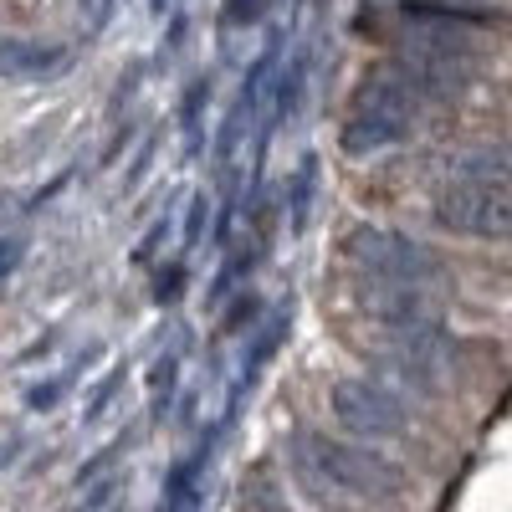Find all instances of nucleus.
<instances>
[{
    "label": "nucleus",
    "mask_w": 512,
    "mask_h": 512,
    "mask_svg": "<svg viewBox=\"0 0 512 512\" xmlns=\"http://www.w3.org/2000/svg\"><path fill=\"white\" fill-rule=\"evenodd\" d=\"M292 466L318 487V497L328 487L374 502H390L405 492V472L384 451H369V441H333L323 431H303L292 441Z\"/></svg>",
    "instance_id": "obj_1"
},
{
    "label": "nucleus",
    "mask_w": 512,
    "mask_h": 512,
    "mask_svg": "<svg viewBox=\"0 0 512 512\" xmlns=\"http://www.w3.org/2000/svg\"><path fill=\"white\" fill-rule=\"evenodd\" d=\"M420 108L425 103L410 88H400V82L374 62L364 72V82L354 88L349 108H344V123H338V149H344L349 159H374L384 149H400L415 134Z\"/></svg>",
    "instance_id": "obj_2"
},
{
    "label": "nucleus",
    "mask_w": 512,
    "mask_h": 512,
    "mask_svg": "<svg viewBox=\"0 0 512 512\" xmlns=\"http://www.w3.org/2000/svg\"><path fill=\"white\" fill-rule=\"evenodd\" d=\"M344 256L349 267H359V277H374V282H400V287H425V292L451 282L446 256L395 226H354L344 236Z\"/></svg>",
    "instance_id": "obj_3"
},
{
    "label": "nucleus",
    "mask_w": 512,
    "mask_h": 512,
    "mask_svg": "<svg viewBox=\"0 0 512 512\" xmlns=\"http://www.w3.org/2000/svg\"><path fill=\"white\" fill-rule=\"evenodd\" d=\"M431 216L451 236H477V241H512V195L502 185L477 180H446L431 195Z\"/></svg>",
    "instance_id": "obj_4"
},
{
    "label": "nucleus",
    "mask_w": 512,
    "mask_h": 512,
    "mask_svg": "<svg viewBox=\"0 0 512 512\" xmlns=\"http://www.w3.org/2000/svg\"><path fill=\"white\" fill-rule=\"evenodd\" d=\"M333 420L354 431L359 441H395L410 431V410L395 390H384L379 379H338L328 390Z\"/></svg>",
    "instance_id": "obj_5"
},
{
    "label": "nucleus",
    "mask_w": 512,
    "mask_h": 512,
    "mask_svg": "<svg viewBox=\"0 0 512 512\" xmlns=\"http://www.w3.org/2000/svg\"><path fill=\"white\" fill-rule=\"evenodd\" d=\"M287 338H292V308L262 313V323L246 333V359H241V379H236V390H231V415H236V405H241V390H251L256 374H262V369L282 354ZM231 415H226V420H231Z\"/></svg>",
    "instance_id": "obj_6"
},
{
    "label": "nucleus",
    "mask_w": 512,
    "mask_h": 512,
    "mask_svg": "<svg viewBox=\"0 0 512 512\" xmlns=\"http://www.w3.org/2000/svg\"><path fill=\"white\" fill-rule=\"evenodd\" d=\"M72 62L67 47H52V41H26V36H0V77L11 82H47Z\"/></svg>",
    "instance_id": "obj_7"
},
{
    "label": "nucleus",
    "mask_w": 512,
    "mask_h": 512,
    "mask_svg": "<svg viewBox=\"0 0 512 512\" xmlns=\"http://www.w3.org/2000/svg\"><path fill=\"white\" fill-rule=\"evenodd\" d=\"M318 190H323V159L318 154H303L297 159V169L287 175V205H282V221L292 236H308L313 226V205H318Z\"/></svg>",
    "instance_id": "obj_8"
},
{
    "label": "nucleus",
    "mask_w": 512,
    "mask_h": 512,
    "mask_svg": "<svg viewBox=\"0 0 512 512\" xmlns=\"http://www.w3.org/2000/svg\"><path fill=\"white\" fill-rule=\"evenodd\" d=\"M210 98H216V77H210V72H195V77L185 82V93H180V108H175L180 134H185V154H190V159L205 149V113H210Z\"/></svg>",
    "instance_id": "obj_9"
},
{
    "label": "nucleus",
    "mask_w": 512,
    "mask_h": 512,
    "mask_svg": "<svg viewBox=\"0 0 512 512\" xmlns=\"http://www.w3.org/2000/svg\"><path fill=\"white\" fill-rule=\"evenodd\" d=\"M205 461H210V451L200 446V456H190V461H175V466H169L159 512H205V497H200V472H205Z\"/></svg>",
    "instance_id": "obj_10"
},
{
    "label": "nucleus",
    "mask_w": 512,
    "mask_h": 512,
    "mask_svg": "<svg viewBox=\"0 0 512 512\" xmlns=\"http://www.w3.org/2000/svg\"><path fill=\"white\" fill-rule=\"evenodd\" d=\"M446 164H451V180H477V185L512 190V149H502V144L497 149H466Z\"/></svg>",
    "instance_id": "obj_11"
},
{
    "label": "nucleus",
    "mask_w": 512,
    "mask_h": 512,
    "mask_svg": "<svg viewBox=\"0 0 512 512\" xmlns=\"http://www.w3.org/2000/svg\"><path fill=\"white\" fill-rule=\"evenodd\" d=\"M256 262H262V241H241V246L226 256V262H221L216 282H210V303H226L231 292H241L246 277L256 272Z\"/></svg>",
    "instance_id": "obj_12"
},
{
    "label": "nucleus",
    "mask_w": 512,
    "mask_h": 512,
    "mask_svg": "<svg viewBox=\"0 0 512 512\" xmlns=\"http://www.w3.org/2000/svg\"><path fill=\"white\" fill-rule=\"evenodd\" d=\"M262 313H267L262 292H256V287H241V292H231V297H226V308H221V333H226V338L251 333L256 323H262Z\"/></svg>",
    "instance_id": "obj_13"
},
{
    "label": "nucleus",
    "mask_w": 512,
    "mask_h": 512,
    "mask_svg": "<svg viewBox=\"0 0 512 512\" xmlns=\"http://www.w3.org/2000/svg\"><path fill=\"white\" fill-rule=\"evenodd\" d=\"M267 21V0H221L216 6V36H241Z\"/></svg>",
    "instance_id": "obj_14"
},
{
    "label": "nucleus",
    "mask_w": 512,
    "mask_h": 512,
    "mask_svg": "<svg viewBox=\"0 0 512 512\" xmlns=\"http://www.w3.org/2000/svg\"><path fill=\"white\" fill-rule=\"evenodd\" d=\"M175 384H180V354H159L154 374H149V415L164 420L169 400H175Z\"/></svg>",
    "instance_id": "obj_15"
},
{
    "label": "nucleus",
    "mask_w": 512,
    "mask_h": 512,
    "mask_svg": "<svg viewBox=\"0 0 512 512\" xmlns=\"http://www.w3.org/2000/svg\"><path fill=\"white\" fill-rule=\"evenodd\" d=\"M185 297V262H169V267H159V277H154V303L159 308H175Z\"/></svg>",
    "instance_id": "obj_16"
},
{
    "label": "nucleus",
    "mask_w": 512,
    "mask_h": 512,
    "mask_svg": "<svg viewBox=\"0 0 512 512\" xmlns=\"http://www.w3.org/2000/svg\"><path fill=\"white\" fill-rule=\"evenodd\" d=\"M205 221H210V195L200 190V195H190V216H185V241H180L185 256L200 251V241H205Z\"/></svg>",
    "instance_id": "obj_17"
},
{
    "label": "nucleus",
    "mask_w": 512,
    "mask_h": 512,
    "mask_svg": "<svg viewBox=\"0 0 512 512\" xmlns=\"http://www.w3.org/2000/svg\"><path fill=\"white\" fill-rule=\"evenodd\" d=\"M62 395H67V379H47V384H36V390L26 395V405H31V410H52Z\"/></svg>",
    "instance_id": "obj_18"
},
{
    "label": "nucleus",
    "mask_w": 512,
    "mask_h": 512,
    "mask_svg": "<svg viewBox=\"0 0 512 512\" xmlns=\"http://www.w3.org/2000/svg\"><path fill=\"white\" fill-rule=\"evenodd\" d=\"M21 256H26V241H0V277H6Z\"/></svg>",
    "instance_id": "obj_19"
},
{
    "label": "nucleus",
    "mask_w": 512,
    "mask_h": 512,
    "mask_svg": "<svg viewBox=\"0 0 512 512\" xmlns=\"http://www.w3.org/2000/svg\"><path fill=\"white\" fill-rule=\"evenodd\" d=\"M113 497V482H103V487H93V497H88V507H82V512H98L103 502Z\"/></svg>",
    "instance_id": "obj_20"
}]
</instances>
